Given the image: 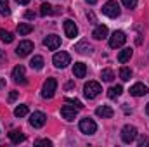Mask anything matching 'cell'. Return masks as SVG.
I'll use <instances>...</instances> for the list:
<instances>
[{
    "instance_id": "cell-28",
    "label": "cell",
    "mask_w": 149,
    "mask_h": 147,
    "mask_svg": "<svg viewBox=\"0 0 149 147\" xmlns=\"http://www.w3.org/2000/svg\"><path fill=\"white\" fill-rule=\"evenodd\" d=\"M130 76H132V69H130V68L123 66V68L120 69V78H121L123 81H128V80H130Z\"/></svg>"
},
{
    "instance_id": "cell-15",
    "label": "cell",
    "mask_w": 149,
    "mask_h": 147,
    "mask_svg": "<svg viewBox=\"0 0 149 147\" xmlns=\"http://www.w3.org/2000/svg\"><path fill=\"white\" fill-rule=\"evenodd\" d=\"M74 50H76L78 54H81V55H87V54L92 52V45H90L87 40H81V42H78V43L74 45Z\"/></svg>"
},
{
    "instance_id": "cell-18",
    "label": "cell",
    "mask_w": 149,
    "mask_h": 147,
    "mask_svg": "<svg viewBox=\"0 0 149 147\" xmlns=\"http://www.w3.org/2000/svg\"><path fill=\"white\" fill-rule=\"evenodd\" d=\"M9 139H10V142L12 144H19V142H24V133L21 132V130H12L10 133H9Z\"/></svg>"
},
{
    "instance_id": "cell-22",
    "label": "cell",
    "mask_w": 149,
    "mask_h": 147,
    "mask_svg": "<svg viewBox=\"0 0 149 147\" xmlns=\"http://www.w3.org/2000/svg\"><path fill=\"white\" fill-rule=\"evenodd\" d=\"M121 94H123V87H121V85L111 87V88L108 90V97H109V99H116V97H120Z\"/></svg>"
},
{
    "instance_id": "cell-24",
    "label": "cell",
    "mask_w": 149,
    "mask_h": 147,
    "mask_svg": "<svg viewBox=\"0 0 149 147\" xmlns=\"http://www.w3.org/2000/svg\"><path fill=\"white\" fill-rule=\"evenodd\" d=\"M0 40L3 43H12L14 42V35L10 31H7V30H0Z\"/></svg>"
},
{
    "instance_id": "cell-35",
    "label": "cell",
    "mask_w": 149,
    "mask_h": 147,
    "mask_svg": "<svg viewBox=\"0 0 149 147\" xmlns=\"http://www.w3.org/2000/svg\"><path fill=\"white\" fill-rule=\"evenodd\" d=\"M24 17H26V19H35V14H33L31 10H28V12H24Z\"/></svg>"
},
{
    "instance_id": "cell-33",
    "label": "cell",
    "mask_w": 149,
    "mask_h": 147,
    "mask_svg": "<svg viewBox=\"0 0 149 147\" xmlns=\"http://www.w3.org/2000/svg\"><path fill=\"white\" fill-rule=\"evenodd\" d=\"M17 95H19V92H16V90H12V92L9 94V102H14V101L17 99Z\"/></svg>"
},
{
    "instance_id": "cell-1",
    "label": "cell",
    "mask_w": 149,
    "mask_h": 147,
    "mask_svg": "<svg viewBox=\"0 0 149 147\" xmlns=\"http://www.w3.org/2000/svg\"><path fill=\"white\" fill-rule=\"evenodd\" d=\"M120 5L116 0H108L104 5H102V14L108 16V17H118L120 16Z\"/></svg>"
},
{
    "instance_id": "cell-16",
    "label": "cell",
    "mask_w": 149,
    "mask_h": 147,
    "mask_svg": "<svg viewBox=\"0 0 149 147\" xmlns=\"http://www.w3.org/2000/svg\"><path fill=\"white\" fill-rule=\"evenodd\" d=\"M108 33H109L108 26H104V24H99V26H95V30H94L92 37L95 38V40H104V38H108Z\"/></svg>"
},
{
    "instance_id": "cell-27",
    "label": "cell",
    "mask_w": 149,
    "mask_h": 147,
    "mask_svg": "<svg viewBox=\"0 0 149 147\" xmlns=\"http://www.w3.org/2000/svg\"><path fill=\"white\" fill-rule=\"evenodd\" d=\"M0 14H2V16H9V14H10L9 0H0Z\"/></svg>"
},
{
    "instance_id": "cell-34",
    "label": "cell",
    "mask_w": 149,
    "mask_h": 147,
    "mask_svg": "<svg viewBox=\"0 0 149 147\" xmlns=\"http://www.w3.org/2000/svg\"><path fill=\"white\" fill-rule=\"evenodd\" d=\"M148 144H149V139H148V137H141V139H139V146H141V147L148 146Z\"/></svg>"
},
{
    "instance_id": "cell-14",
    "label": "cell",
    "mask_w": 149,
    "mask_h": 147,
    "mask_svg": "<svg viewBox=\"0 0 149 147\" xmlns=\"http://www.w3.org/2000/svg\"><path fill=\"white\" fill-rule=\"evenodd\" d=\"M76 112H78V109L73 107V106H63L61 107V116L66 121H73L74 118H76Z\"/></svg>"
},
{
    "instance_id": "cell-26",
    "label": "cell",
    "mask_w": 149,
    "mask_h": 147,
    "mask_svg": "<svg viewBox=\"0 0 149 147\" xmlns=\"http://www.w3.org/2000/svg\"><path fill=\"white\" fill-rule=\"evenodd\" d=\"M40 14H42V16H50V14H54V7H52L50 3H42Z\"/></svg>"
},
{
    "instance_id": "cell-40",
    "label": "cell",
    "mask_w": 149,
    "mask_h": 147,
    "mask_svg": "<svg viewBox=\"0 0 149 147\" xmlns=\"http://www.w3.org/2000/svg\"><path fill=\"white\" fill-rule=\"evenodd\" d=\"M85 2L90 3V5H95V3H97V0H85Z\"/></svg>"
},
{
    "instance_id": "cell-29",
    "label": "cell",
    "mask_w": 149,
    "mask_h": 147,
    "mask_svg": "<svg viewBox=\"0 0 149 147\" xmlns=\"http://www.w3.org/2000/svg\"><path fill=\"white\" fill-rule=\"evenodd\" d=\"M101 78H102V81H113V80H114V73H113V69H102Z\"/></svg>"
},
{
    "instance_id": "cell-31",
    "label": "cell",
    "mask_w": 149,
    "mask_h": 147,
    "mask_svg": "<svg viewBox=\"0 0 149 147\" xmlns=\"http://www.w3.org/2000/svg\"><path fill=\"white\" fill-rule=\"evenodd\" d=\"M121 3L127 7V9H134L137 5V0H121Z\"/></svg>"
},
{
    "instance_id": "cell-13",
    "label": "cell",
    "mask_w": 149,
    "mask_h": 147,
    "mask_svg": "<svg viewBox=\"0 0 149 147\" xmlns=\"http://www.w3.org/2000/svg\"><path fill=\"white\" fill-rule=\"evenodd\" d=\"M64 33H66L68 38H74L78 35V26L74 24V21H71V19L64 21Z\"/></svg>"
},
{
    "instance_id": "cell-42",
    "label": "cell",
    "mask_w": 149,
    "mask_h": 147,
    "mask_svg": "<svg viewBox=\"0 0 149 147\" xmlns=\"http://www.w3.org/2000/svg\"><path fill=\"white\" fill-rule=\"evenodd\" d=\"M146 112H148V116H149V104L146 106Z\"/></svg>"
},
{
    "instance_id": "cell-21",
    "label": "cell",
    "mask_w": 149,
    "mask_h": 147,
    "mask_svg": "<svg viewBox=\"0 0 149 147\" xmlns=\"http://www.w3.org/2000/svg\"><path fill=\"white\" fill-rule=\"evenodd\" d=\"M30 66H31V69L40 71V69L43 68V57H42V55H35V57L30 61Z\"/></svg>"
},
{
    "instance_id": "cell-5",
    "label": "cell",
    "mask_w": 149,
    "mask_h": 147,
    "mask_svg": "<svg viewBox=\"0 0 149 147\" xmlns=\"http://www.w3.org/2000/svg\"><path fill=\"white\" fill-rule=\"evenodd\" d=\"M135 139H137V128L132 125H125L121 128V140L125 144H132Z\"/></svg>"
},
{
    "instance_id": "cell-37",
    "label": "cell",
    "mask_w": 149,
    "mask_h": 147,
    "mask_svg": "<svg viewBox=\"0 0 149 147\" xmlns=\"http://www.w3.org/2000/svg\"><path fill=\"white\" fill-rule=\"evenodd\" d=\"M87 17H88V19H90V21H92V23H95V16H94V14H92V12H90V10H88V12H87Z\"/></svg>"
},
{
    "instance_id": "cell-39",
    "label": "cell",
    "mask_w": 149,
    "mask_h": 147,
    "mask_svg": "<svg viewBox=\"0 0 149 147\" xmlns=\"http://www.w3.org/2000/svg\"><path fill=\"white\" fill-rule=\"evenodd\" d=\"M73 81H70V83H66V90H70V88H73Z\"/></svg>"
},
{
    "instance_id": "cell-17",
    "label": "cell",
    "mask_w": 149,
    "mask_h": 147,
    "mask_svg": "<svg viewBox=\"0 0 149 147\" xmlns=\"http://www.w3.org/2000/svg\"><path fill=\"white\" fill-rule=\"evenodd\" d=\"M73 74H74V78H85V74H87V66H85L83 62H74Z\"/></svg>"
},
{
    "instance_id": "cell-4",
    "label": "cell",
    "mask_w": 149,
    "mask_h": 147,
    "mask_svg": "<svg viewBox=\"0 0 149 147\" xmlns=\"http://www.w3.org/2000/svg\"><path fill=\"white\" fill-rule=\"evenodd\" d=\"M80 132L81 133H85V135H94L95 132H97V125H95V121L94 119H90V118H83V119H80Z\"/></svg>"
},
{
    "instance_id": "cell-19",
    "label": "cell",
    "mask_w": 149,
    "mask_h": 147,
    "mask_svg": "<svg viewBox=\"0 0 149 147\" xmlns=\"http://www.w3.org/2000/svg\"><path fill=\"white\" fill-rule=\"evenodd\" d=\"M95 114H97L99 118H111L113 114H114V111H113L109 106H99V107L95 109Z\"/></svg>"
},
{
    "instance_id": "cell-30",
    "label": "cell",
    "mask_w": 149,
    "mask_h": 147,
    "mask_svg": "<svg viewBox=\"0 0 149 147\" xmlns=\"http://www.w3.org/2000/svg\"><path fill=\"white\" fill-rule=\"evenodd\" d=\"M66 102H68V104H71L73 107H76L78 111L83 109V104H81V102H80L78 99H73V97H66Z\"/></svg>"
},
{
    "instance_id": "cell-36",
    "label": "cell",
    "mask_w": 149,
    "mask_h": 147,
    "mask_svg": "<svg viewBox=\"0 0 149 147\" xmlns=\"http://www.w3.org/2000/svg\"><path fill=\"white\" fill-rule=\"evenodd\" d=\"M5 59H7L5 52H3V50H0V64H3V62H5Z\"/></svg>"
},
{
    "instance_id": "cell-8",
    "label": "cell",
    "mask_w": 149,
    "mask_h": 147,
    "mask_svg": "<svg viewBox=\"0 0 149 147\" xmlns=\"http://www.w3.org/2000/svg\"><path fill=\"white\" fill-rule=\"evenodd\" d=\"M45 121H47V116H45L42 111H35V112L30 116V125H31L33 128H42V126L45 125Z\"/></svg>"
},
{
    "instance_id": "cell-11",
    "label": "cell",
    "mask_w": 149,
    "mask_h": 147,
    "mask_svg": "<svg viewBox=\"0 0 149 147\" xmlns=\"http://www.w3.org/2000/svg\"><path fill=\"white\" fill-rule=\"evenodd\" d=\"M43 45L49 50H57L61 47V38L57 37V35H49V37L43 38Z\"/></svg>"
},
{
    "instance_id": "cell-3",
    "label": "cell",
    "mask_w": 149,
    "mask_h": 147,
    "mask_svg": "<svg viewBox=\"0 0 149 147\" xmlns=\"http://www.w3.org/2000/svg\"><path fill=\"white\" fill-rule=\"evenodd\" d=\"M101 92H102V88H101V85L97 81H88L83 87V94H85L87 99H95Z\"/></svg>"
},
{
    "instance_id": "cell-12",
    "label": "cell",
    "mask_w": 149,
    "mask_h": 147,
    "mask_svg": "<svg viewBox=\"0 0 149 147\" xmlns=\"http://www.w3.org/2000/svg\"><path fill=\"white\" fill-rule=\"evenodd\" d=\"M130 95H134V97H142V95H146L149 92V88L144 85V83H135V85H132L130 87Z\"/></svg>"
},
{
    "instance_id": "cell-10",
    "label": "cell",
    "mask_w": 149,
    "mask_h": 147,
    "mask_svg": "<svg viewBox=\"0 0 149 147\" xmlns=\"http://www.w3.org/2000/svg\"><path fill=\"white\" fill-rule=\"evenodd\" d=\"M12 80L16 81V83H21V85H24L26 83V69H24V66H16L14 69H12Z\"/></svg>"
},
{
    "instance_id": "cell-38",
    "label": "cell",
    "mask_w": 149,
    "mask_h": 147,
    "mask_svg": "<svg viewBox=\"0 0 149 147\" xmlns=\"http://www.w3.org/2000/svg\"><path fill=\"white\" fill-rule=\"evenodd\" d=\"M16 2H17L19 5H28V3H30V0H16Z\"/></svg>"
},
{
    "instance_id": "cell-32",
    "label": "cell",
    "mask_w": 149,
    "mask_h": 147,
    "mask_svg": "<svg viewBox=\"0 0 149 147\" xmlns=\"http://www.w3.org/2000/svg\"><path fill=\"white\" fill-rule=\"evenodd\" d=\"M35 144H37V146H47V147H50V146H52V142H50L49 139H42V140H37Z\"/></svg>"
},
{
    "instance_id": "cell-7",
    "label": "cell",
    "mask_w": 149,
    "mask_h": 147,
    "mask_svg": "<svg viewBox=\"0 0 149 147\" xmlns=\"http://www.w3.org/2000/svg\"><path fill=\"white\" fill-rule=\"evenodd\" d=\"M125 42H127V37H125V33L123 31H113V35L109 37V47L111 49H118V47H121V45H125Z\"/></svg>"
},
{
    "instance_id": "cell-23",
    "label": "cell",
    "mask_w": 149,
    "mask_h": 147,
    "mask_svg": "<svg viewBox=\"0 0 149 147\" xmlns=\"http://www.w3.org/2000/svg\"><path fill=\"white\" fill-rule=\"evenodd\" d=\"M31 31H33V26H31V24H28V23L17 24V33H19V35H28V33H31Z\"/></svg>"
},
{
    "instance_id": "cell-9",
    "label": "cell",
    "mask_w": 149,
    "mask_h": 147,
    "mask_svg": "<svg viewBox=\"0 0 149 147\" xmlns=\"http://www.w3.org/2000/svg\"><path fill=\"white\" fill-rule=\"evenodd\" d=\"M31 50H33V42L23 40V42H19V45H17V49H16V54H17L19 57H26Z\"/></svg>"
},
{
    "instance_id": "cell-2",
    "label": "cell",
    "mask_w": 149,
    "mask_h": 147,
    "mask_svg": "<svg viewBox=\"0 0 149 147\" xmlns=\"http://www.w3.org/2000/svg\"><path fill=\"white\" fill-rule=\"evenodd\" d=\"M56 88H57L56 78H49V80L43 83V87H42V97H43V99H52L54 94H56Z\"/></svg>"
},
{
    "instance_id": "cell-6",
    "label": "cell",
    "mask_w": 149,
    "mask_h": 147,
    "mask_svg": "<svg viewBox=\"0 0 149 147\" xmlns=\"http://www.w3.org/2000/svg\"><path fill=\"white\" fill-rule=\"evenodd\" d=\"M52 62H54L56 68H61V69H63V68H66V66L71 62V57H70L68 52H57V54H54Z\"/></svg>"
},
{
    "instance_id": "cell-20",
    "label": "cell",
    "mask_w": 149,
    "mask_h": 147,
    "mask_svg": "<svg viewBox=\"0 0 149 147\" xmlns=\"http://www.w3.org/2000/svg\"><path fill=\"white\" fill-rule=\"evenodd\" d=\"M132 54H134V50L132 49H123L120 54H118V62H121V64H125L127 61H130V57H132Z\"/></svg>"
},
{
    "instance_id": "cell-25",
    "label": "cell",
    "mask_w": 149,
    "mask_h": 147,
    "mask_svg": "<svg viewBox=\"0 0 149 147\" xmlns=\"http://www.w3.org/2000/svg\"><path fill=\"white\" fill-rule=\"evenodd\" d=\"M28 114V106L26 104H19L16 109H14V116H17V118H23V116H26Z\"/></svg>"
},
{
    "instance_id": "cell-41",
    "label": "cell",
    "mask_w": 149,
    "mask_h": 147,
    "mask_svg": "<svg viewBox=\"0 0 149 147\" xmlns=\"http://www.w3.org/2000/svg\"><path fill=\"white\" fill-rule=\"evenodd\" d=\"M5 87V80H0V88H3Z\"/></svg>"
}]
</instances>
